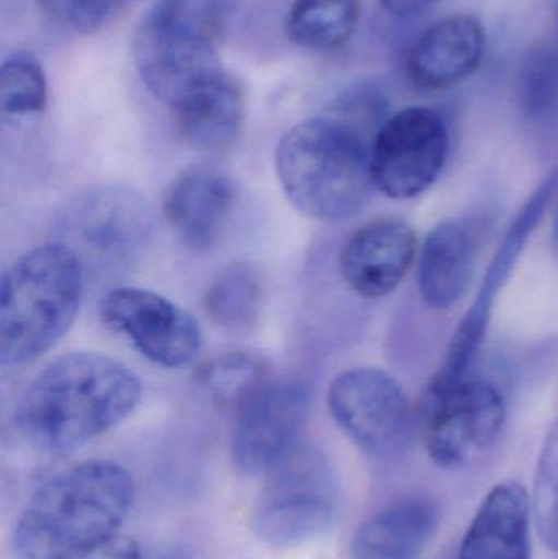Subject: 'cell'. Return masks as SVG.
Listing matches in <instances>:
<instances>
[{
  "label": "cell",
  "instance_id": "ac0fdd59",
  "mask_svg": "<svg viewBox=\"0 0 558 559\" xmlns=\"http://www.w3.org/2000/svg\"><path fill=\"white\" fill-rule=\"evenodd\" d=\"M531 509L521 483H498L478 506L459 559H530Z\"/></svg>",
  "mask_w": 558,
  "mask_h": 559
},
{
  "label": "cell",
  "instance_id": "9c48e42d",
  "mask_svg": "<svg viewBox=\"0 0 558 559\" xmlns=\"http://www.w3.org/2000/svg\"><path fill=\"white\" fill-rule=\"evenodd\" d=\"M102 321L138 354L167 370L189 367L203 347L199 321L166 296L141 286H115L100 301Z\"/></svg>",
  "mask_w": 558,
  "mask_h": 559
},
{
  "label": "cell",
  "instance_id": "44dd1931",
  "mask_svg": "<svg viewBox=\"0 0 558 559\" xmlns=\"http://www.w3.org/2000/svg\"><path fill=\"white\" fill-rule=\"evenodd\" d=\"M264 305V285L252 265L235 262L223 269L203 295L205 314L218 328L248 332L258 324Z\"/></svg>",
  "mask_w": 558,
  "mask_h": 559
},
{
  "label": "cell",
  "instance_id": "8992f818",
  "mask_svg": "<svg viewBox=\"0 0 558 559\" xmlns=\"http://www.w3.org/2000/svg\"><path fill=\"white\" fill-rule=\"evenodd\" d=\"M264 476L251 514L259 540L277 548L300 547L330 531L340 509V489L323 453L297 445Z\"/></svg>",
  "mask_w": 558,
  "mask_h": 559
},
{
  "label": "cell",
  "instance_id": "30bf717a",
  "mask_svg": "<svg viewBox=\"0 0 558 559\" xmlns=\"http://www.w3.org/2000/svg\"><path fill=\"white\" fill-rule=\"evenodd\" d=\"M449 151L441 114L409 107L385 121L370 146L373 186L390 199L409 200L438 180Z\"/></svg>",
  "mask_w": 558,
  "mask_h": 559
},
{
  "label": "cell",
  "instance_id": "7402d4cb",
  "mask_svg": "<svg viewBox=\"0 0 558 559\" xmlns=\"http://www.w3.org/2000/svg\"><path fill=\"white\" fill-rule=\"evenodd\" d=\"M360 16V0H295L288 12V39L311 51H333L349 41Z\"/></svg>",
  "mask_w": 558,
  "mask_h": 559
},
{
  "label": "cell",
  "instance_id": "cb8c5ba5",
  "mask_svg": "<svg viewBox=\"0 0 558 559\" xmlns=\"http://www.w3.org/2000/svg\"><path fill=\"white\" fill-rule=\"evenodd\" d=\"M48 84L41 62L32 52L10 55L0 68V108L3 124L28 123L45 114Z\"/></svg>",
  "mask_w": 558,
  "mask_h": 559
},
{
  "label": "cell",
  "instance_id": "52a82bcc",
  "mask_svg": "<svg viewBox=\"0 0 558 559\" xmlns=\"http://www.w3.org/2000/svg\"><path fill=\"white\" fill-rule=\"evenodd\" d=\"M61 245L68 246L84 269L121 272L136 264L154 235V216L136 190L102 186L75 195L58 218Z\"/></svg>",
  "mask_w": 558,
  "mask_h": 559
},
{
  "label": "cell",
  "instance_id": "ffe728a7",
  "mask_svg": "<svg viewBox=\"0 0 558 559\" xmlns=\"http://www.w3.org/2000/svg\"><path fill=\"white\" fill-rule=\"evenodd\" d=\"M438 524V508L428 499H400L359 525L349 559H419Z\"/></svg>",
  "mask_w": 558,
  "mask_h": 559
},
{
  "label": "cell",
  "instance_id": "f1b7e54d",
  "mask_svg": "<svg viewBox=\"0 0 558 559\" xmlns=\"http://www.w3.org/2000/svg\"><path fill=\"white\" fill-rule=\"evenodd\" d=\"M439 0H380L383 9L396 19H412L431 9Z\"/></svg>",
  "mask_w": 558,
  "mask_h": 559
},
{
  "label": "cell",
  "instance_id": "4dcf8cb0",
  "mask_svg": "<svg viewBox=\"0 0 558 559\" xmlns=\"http://www.w3.org/2000/svg\"><path fill=\"white\" fill-rule=\"evenodd\" d=\"M557 22H558V9H557Z\"/></svg>",
  "mask_w": 558,
  "mask_h": 559
},
{
  "label": "cell",
  "instance_id": "7c38bea8",
  "mask_svg": "<svg viewBox=\"0 0 558 559\" xmlns=\"http://www.w3.org/2000/svg\"><path fill=\"white\" fill-rule=\"evenodd\" d=\"M310 388L294 378L265 383L235 413L231 462L245 476L265 475L298 445L310 413Z\"/></svg>",
  "mask_w": 558,
  "mask_h": 559
},
{
  "label": "cell",
  "instance_id": "4fadbf2b",
  "mask_svg": "<svg viewBox=\"0 0 558 559\" xmlns=\"http://www.w3.org/2000/svg\"><path fill=\"white\" fill-rule=\"evenodd\" d=\"M557 183L556 174H550L534 190L533 195L526 200L520 213L514 216L487 274H485L477 298L472 302L467 314L462 318L459 328L455 329L444 367L438 373L439 378H462L468 374V370L474 365L478 350L484 344L485 335H487L495 302H497L503 286L507 285L508 278L513 274L521 252L526 248L527 241L536 231L544 213L549 209Z\"/></svg>",
  "mask_w": 558,
  "mask_h": 559
},
{
  "label": "cell",
  "instance_id": "9a60e30c",
  "mask_svg": "<svg viewBox=\"0 0 558 559\" xmlns=\"http://www.w3.org/2000/svg\"><path fill=\"white\" fill-rule=\"evenodd\" d=\"M416 233L400 218H377L357 228L340 252V272L356 295L383 298L399 288L416 258Z\"/></svg>",
  "mask_w": 558,
  "mask_h": 559
},
{
  "label": "cell",
  "instance_id": "f546056e",
  "mask_svg": "<svg viewBox=\"0 0 558 559\" xmlns=\"http://www.w3.org/2000/svg\"><path fill=\"white\" fill-rule=\"evenodd\" d=\"M554 241H556L558 246V209L556 219H554Z\"/></svg>",
  "mask_w": 558,
  "mask_h": 559
},
{
  "label": "cell",
  "instance_id": "ba28073f",
  "mask_svg": "<svg viewBox=\"0 0 558 559\" xmlns=\"http://www.w3.org/2000/svg\"><path fill=\"white\" fill-rule=\"evenodd\" d=\"M504 420L507 404L494 384L471 374L436 377L426 401V450L436 465H467L494 447Z\"/></svg>",
  "mask_w": 558,
  "mask_h": 559
},
{
  "label": "cell",
  "instance_id": "e0dca14e",
  "mask_svg": "<svg viewBox=\"0 0 558 559\" xmlns=\"http://www.w3.org/2000/svg\"><path fill=\"white\" fill-rule=\"evenodd\" d=\"M482 228L471 218L439 223L423 246L419 293L428 308L444 311L471 289L480 251Z\"/></svg>",
  "mask_w": 558,
  "mask_h": 559
},
{
  "label": "cell",
  "instance_id": "d4e9b609",
  "mask_svg": "<svg viewBox=\"0 0 558 559\" xmlns=\"http://www.w3.org/2000/svg\"><path fill=\"white\" fill-rule=\"evenodd\" d=\"M533 509L541 538L549 550L558 554V420L547 433L541 450Z\"/></svg>",
  "mask_w": 558,
  "mask_h": 559
},
{
  "label": "cell",
  "instance_id": "484cf974",
  "mask_svg": "<svg viewBox=\"0 0 558 559\" xmlns=\"http://www.w3.org/2000/svg\"><path fill=\"white\" fill-rule=\"evenodd\" d=\"M46 13L68 28L92 33L100 28L117 0H36Z\"/></svg>",
  "mask_w": 558,
  "mask_h": 559
},
{
  "label": "cell",
  "instance_id": "8fae6325",
  "mask_svg": "<svg viewBox=\"0 0 558 559\" xmlns=\"http://www.w3.org/2000/svg\"><path fill=\"white\" fill-rule=\"evenodd\" d=\"M328 407L337 427L372 456L400 449L412 424V407L402 384L373 367L337 374L328 390Z\"/></svg>",
  "mask_w": 558,
  "mask_h": 559
},
{
  "label": "cell",
  "instance_id": "83f0119b",
  "mask_svg": "<svg viewBox=\"0 0 558 559\" xmlns=\"http://www.w3.org/2000/svg\"><path fill=\"white\" fill-rule=\"evenodd\" d=\"M58 559H141V551L130 538L115 535L100 544L81 548Z\"/></svg>",
  "mask_w": 558,
  "mask_h": 559
},
{
  "label": "cell",
  "instance_id": "603a6c76",
  "mask_svg": "<svg viewBox=\"0 0 558 559\" xmlns=\"http://www.w3.org/2000/svg\"><path fill=\"white\" fill-rule=\"evenodd\" d=\"M268 361L251 352H225L203 361L195 381L216 404L238 409L271 381Z\"/></svg>",
  "mask_w": 558,
  "mask_h": 559
},
{
  "label": "cell",
  "instance_id": "2e32d148",
  "mask_svg": "<svg viewBox=\"0 0 558 559\" xmlns=\"http://www.w3.org/2000/svg\"><path fill=\"white\" fill-rule=\"evenodd\" d=\"M485 51L487 32L477 16H446L413 43L406 75L423 91H444L471 78L480 68Z\"/></svg>",
  "mask_w": 558,
  "mask_h": 559
},
{
  "label": "cell",
  "instance_id": "277c9868",
  "mask_svg": "<svg viewBox=\"0 0 558 559\" xmlns=\"http://www.w3.org/2000/svg\"><path fill=\"white\" fill-rule=\"evenodd\" d=\"M85 269L61 242L39 246L16 259L0 283V361L22 367L51 350L71 329Z\"/></svg>",
  "mask_w": 558,
  "mask_h": 559
},
{
  "label": "cell",
  "instance_id": "5bb4252c",
  "mask_svg": "<svg viewBox=\"0 0 558 559\" xmlns=\"http://www.w3.org/2000/svg\"><path fill=\"white\" fill-rule=\"evenodd\" d=\"M238 203L235 180L218 167L197 166L174 179L164 197L167 225L186 248L209 252L222 241Z\"/></svg>",
  "mask_w": 558,
  "mask_h": 559
},
{
  "label": "cell",
  "instance_id": "5b68a950",
  "mask_svg": "<svg viewBox=\"0 0 558 559\" xmlns=\"http://www.w3.org/2000/svg\"><path fill=\"white\" fill-rule=\"evenodd\" d=\"M226 0H159L134 29V68L164 104L177 107L226 71L218 55Z\"/></svg>",
  "mask_w": 558,
  "mask_h": 559
},
{
  "label": "cell",
  "instance_id": "6da1fadb",
  "mask_svg": "<svg viewBox=\"0 0 558 559\" xmlns=\"http://www.w3.org/2000/svg\"><path fill=\"white\" fill-rule=\"evenodd\" d=\"M141 394L140 378L127 365L95 352H71L26 384L13 427L35 452L64 455L123 423Z\"/></svg>",
  "mask_w": 558,
  "mask_h": 559
},
{
  "label": "cell",
  "instance_id": "4316f807",
  "mask_svg": "<svg viewBox=\"0 0 558 559\" xmlns=\"http://www.w3.org/2000/svg\"><path fill=\"white\" fill-rule=\"evenodd\" d=\"M524 107L531 115H543L558 100V58H537L524 75Z\"/></svg>",
  "mask_w": 558,
  "mask_h": 559
},
{
  "label": "cell",
  "instance_id": "7a4b0ae2",
  "mask_svg": "<svg viewBox=\"0 0 558 559\" xmlns=\"http://www.w3.org/2000/svg\"><path fill=\"white\" fill-rule=\"evenodd\" d=\"M134 502L130 473L88 460L39 486L13 531L19 559H58L117 535Z\"/></svg>",
  "mask_w": 558,
  "mask_h": 559
},
{
  "label": "cell",
  "instance_id": "d6986e66",
  "mask_svg": "<svg viewBox=\"0 0 558 559\" xmlns=\"http://www.w3.org/2000/svg\"><path fill=\"white\" fill-rule=\"evenodd\" d=\"M174 115L187 146L200 153H225L245 124V87L236 75L225 71L174 107Z\"/></svg>",
  "mask_w": 558,
  "mask_h": 559
},
{
  "label": "cell",
  "instance_id": "3957f363",
  "mask_svg": "<svg viewBox=\"0 0 558 559\" xmlns=\"http://www.w3.org/2000/svg\"><path fill=\"white\" fill-rule=\"evenodd\" d=\"M275 169L292 205L327 225L354 218L373 186L370 147L356 127L337 118L292 127L278 141Z\"/></svg>",
  "mask_w": 558,
  "mask_h": 559
}]
</instances>
